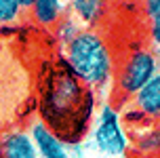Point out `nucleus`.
I'll return each mask as SVG.
<instances>
[{"label":"nucleus","mask_w":160,"mask_h":158,"mask_svg":"<svg viewBox=\"0 0 160 158\" xmlns=\"http://www.w3.org/2000/svg\"><path fill=\"white\" fill-rule=\"evenodd\" d=\"M95 91L80 82L61 59L47 63L38 87L40 120L68 145L80 143L97 114Z\"/></svg>","instance_id":"f257e3e1"},{"label":"nucleus","mask_w":160,"mask_h":158,"mask_svg":"<svg viewBox=\"0 0 160 158\" xmlns=\"http://www.w3.org/2000/svg\"><path fill=\"white\" fill-rule=\"evenodd\" d=\"M59 59L97 95L112 91L118 53L101 30H82L70 44L59 48Z\"/></svg>","instance_id":"f03ea898"},{"label":"nucleus","mask_w":160,"mask_h":158,"mask_svg":"<svg viewBox=\"0 0 160 158\" xmlns=\"http://www.w3.org/2000/svg\"><path fill=\"white\" fill-rule=\"evenodd\" d=\"M160 72V57L152 47L135 44L118 55L116 76H114V95L116 99L128 103L150 80Z\"/></svg>","instance_id":"7ed1b4c3"},{"label":"nucleus","mask_w":160,"mask_h":158,"mask_svg":"<svg viewBox=\"0 0 160 158\" xmlns=\"http://www.w3.org/2000/svg\"><path fill=\"white\" fill-rule=\"evenodd\" d=\"M93 143L99 154L110 158L127 156L131 150V135L122 122L120 110L110 101H103L97 108L95 129H93Z\"/></svg>","instance_id":"20e7f679"},{"label":"nucleus","mask_w":160,"mask_h":158,"mask_svg":"<svg viewBox=\"0 0 160 158\" xmlns=\"http://www.w3.org/2000/svg\"><path fill=\"white\" fill-rule=\"evenodd\" d=\"M40 158H70V145L63 143L42 120H34L28 129Z\"/></svg>","instance_id":"39448f33"},{"label":"nucleus","mask_w":160,"mask_h":158,"mask_svg":"<svg viewBox=\"0 0 160 158\" xmlns=\"http://www.w3.org/2000/svg\"><path fill=\"white\" fill-rule=\"evenodd\" d=\"M68 13L84 30H97L108 13V0H68Z\"/></svg>","instance_id":"423d86ee"},{"label":"nucleus","mask_w":160,"mask_h":158,"mask_svg":"<svg viewBox=\"0 0 160 158\" xmlns=\"http://www.w3.org/2000/svg\"><path fill=\"white\" fill-rule=\"evenodd\" d=\"M0 158H40L34 139L23 129H11L0 135Z\"/></svg>","instance_id":"0eeeda50"},{"label":"nucleus","mask_w":160,"mask_h":158,"mask_svg":"<svg viewBox=\"0 0 160 158\" xmlns=\"http://www.w3.org/2000/svg\"><path fill=\"white\" fill-rule=\"evenodd\" d=\"M131 152L135 158H160V122L131 131Z\"/></svg>","instance_id":"6e6552de"},{"label":"nucleus","mask_w":160,"mask_h":158,"mask_svg":"<svg viewBox=\"0 0 160 158\" xmlns=\"http://www.w3.org/2000/svg\"><path fill=\"white\" fill-rule=\"evenodd\" d=\"M28 15L42 30H55V25L68 15V0H34Z\"/></svg>","instance_id":"1a4fd4ad"},{"label":"nucleus","mask_w":160,"mask_h":158,"mask_svg":"<svg viewBox=\"0 0 160 158\" xmlns=\"http://www.w3.org/2000/svg\"><path fill=\"white\" fill-rule=\"evenodd\" d=\"M131 103L150 122H160V72L131 99Z\"/></svg>","instance_id":"9d476101"},{"label":"nucleus","mask_w":160,"mask_h":158,"mask_svg":"<svg viewBox=\"0 0 160 158\" xmlns=\"http://www.w3.org/2000/svg\"><path fill=\"white\" fill-rule=\"evenodd\" d=\"M82 30H84V28H82V25H80L78 21H76V19H74V17L68 13V15H65L63 19H61V21L55 25L53 36H55L57 44H59V48H61V47H65V44H70V42H72V40L76 38V36H78Z\"/></svg>","instance_id":"9b49d317"},{"label":"nucleus","mask_w":160,"mask_h":158,"mask_svg":"<svg viewBox=\"0 0 160 158\" xmlns=\"http://www.w3.org/2000/svg\"><path fill=\"white\" fill-rule=\"evenodd\" d=\"M25 15V8L19 0H0V28L2 25H15Z\"/></svg>","instance_id":"f8f14e48"},{"label":"nucleus","mask_w":160,"mask_h":158,"mask_svg":"<svg viewBox=\"0 0 160 158\" xmlns=\"http://www.w3.org/2000/svg\"><path fill=\"white\" fill-rule=\"evenodd\" d=\"M148 40H150V47L158 53L160 51V13L148 19Z\"/></svg>","instance_id":"ddd939ff"},{"label":"nucleus","mask_w":160,"mask_h":158,"mask_svg":"<svg viewBox=\"0 0 160 158\" xmlns=\"http://www.w3.org/2000/svg\"><path fill=\"white\" fill-rule=\"evenodd\" d=\"M139 7L145 19H152L156 13H160V0H139Z\"/></svg>","instance_id":"4468645a"},{"label":"nucleus","mask_w":160,"mask_h":158,"mask_svg":"<svg viewBox=\"0 0 160 158\" xmlns=\"http://www.w3.org/2000/svg\"><path fill=\"white\" fill-rule=\"evenodd\" d=\"M19 2H21V7L25 8V13H28V11H30V7H32V2L34 0H19Z\"/></svg>","instance_id":"2eb2a0df"}]
</instances>
